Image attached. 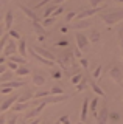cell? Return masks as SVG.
I'll list each match as a JSON object with an SVG mask.
<instances>
[{"label": "cell", "mask_w": 123, "mask_h": 124, "mask_svg": "<svg viewBox=\"0 0 123 124\" xmlns=\"http://www.w3.org/2000/svg\"><path fill=\"white\" fill-rule=\"evenodd\" d=\"M56 62L59 64V67L64 70L66 73H72L73 71V67H75V56L72 51L69 50H64L59 56H56Z\"/></svg>", "instance_id": "6da1fadb"}, {"label": "cell", "mask_w": 123, "mask_h": 124, "mask_svg": "<svg viewBox=\"0 0 123 124\" xmlns=\"http://www.w3.org/2000/svg\"><path fill=\"white\" fill-rule=\"evenodd\" d=\"M100 19L105 22V25L107 28L114 26L115 23H118L120 20H123V9H115V11H105L100 13Z\"/></svg>", "instance_id": "7a4b0ae2"}, {"label": "cell", "mask_w": 123, "mask_h": 124, "mask_svg": "<svg viewBox=\"0 0 123 124\" xmlns=\"http://www.w3.org/2000/svg\"><path fill=\"white\" fill-rule=\"evenodd\" d=\"M33 104H39V106H36L34 108H31L30 112H26V113H25V121H31V119H36L37 116L41 115V112L44 110L45 107H47V104H45L42 99H36Z\"/></svg>", "instance_id": "3957f363"}, {"label": "cell", "mask_w": 123, "mask_h": 124, "mask_svg": "<svg viewBox=\"0 0 123 124\" xmlns=\"http://www.w3.org/2000/svg\"><path fill=\"white\" fill-rule=\"evenodd\" d=\"M75 40H76V48L79 50V51H87V48H89V37L86 36V34L83 33H76L75 34Z\"/></svg>", "instance_id": "277c9868"}, {"label": "cell", "mask_w": 123, "mask_h": 124, "mask_svg": "<svg viewBox=\"0 0 123 124\" xmlns=\"http://www.w3.org/2000/svg\"><path fill=\"white\" fill-rule=\"evenodd\" d=\"M105 5H101L100 8H89V9H83L81 13H78L76 14V17H75V20H86L87 17H92L94 14H97V13H101L103 9H105Z\"/></svg>", "instance_id": "5b68a950"}, {"label": "cell", "mask_w": 123, "mask_h": 124, "mask_svg": "<svg viewBox=\"0 0 123 124\" xmlns=\"http://www.w3.org/2000/svg\"><path fill=\"white\" fill-rule=\"evenodd\" d=\"M109 78L114 81L115 84H118V85H122L123 84V73H122V68L120 67H112L109 70Z\"/></svg>", "instance_id": "8992f818"}, {"label": "cell", "mask_w": 123, "mask_h": 124, "mask_svg": "<svg viewBox=\"0 0 123 124\" xmlns=\"http://www.w3.org/2000/svg\"><path fill=\"white\" fill-rule=\"evenodd\" d=\"M97 124H107V119H109V108H107L106 104H103L100 112L97 113Z\"/></svg>", "instance_id": "52a82bcc"}, {"label": "cell", "mask_w": 123, "mask_h": 124, "mask_svg": "<svg viewBox=\"0 0 123 124\" xmlns=\"http://www.w3.org/2000/svg\"><path fill=\"white\" fill-rule=\"evenodd\" d=\"M70 99V96L69 95H50L47 96V98H42V101H44L45 104H58V102H62V101H67Z\"/></svg>", "instance_id": "ba28073f"}, {"label": "cell", "mask_w": 123, "mask_h": 124, "mask_svg": "<svg viewBox=\"0 0 123 124\" xmlns=\"http://www.w3.org/2000/svg\"><path fill=\"white\" fill-rule=\"evenodd\" d=\"M33 50H34V53H37L39 56H42V57H44V59L53 61V62L56 61V56H55V54H53L52 51H50V50H45V48H42V46H36V45L33 46Z\"/></svg>", "instance_id": "9c48e42d"}, {"label": "cell", "mask_w": 123, "mask_h": 124, "mask_svg": "<svg viewBox=\"0 0 123 124\" xmlns=\"http://www.w3.org/2000/svg\"><path fill=\"white\" fill-rule=\"evenodd\" d=\"M17 6L19 8H20V9L22 11H24V14L26 16V17H28L30 19V20H31V22H39V17H37V14L36 13H34V11L33 9H30V8L28 6H25V5H22V3H17Z\"/></svg>", "instance_id": "30bf717a"}, {"label": "cell", "mask_w": 123, "mask_h": 124, "mask_svg": "<svg viewBox=\"0 0 123 124\" xmlns=\"http://www.w3.org/2000/svg\"><path fill=\"white\" fill-rule=\"evenodd\" d=\"M17 99H19V95H14V96H11V98L5 99V101H3V104L0 106V112H6L8 108H11L14 104L17 102Z\"/></svg>", "instance_id": "8fae6325"}, {"label": "cell", "mask_w": 123, "mask_h": 124, "mask_svg": "<svg viewBox=\"0 0 123 124\" xmlns=\"http://www.w3.org/2000/svg\"><path fill=\"white\" fill-rule=\"evenodd\" d=\"M16 53H17V45L14 44L13 40H8V44L5 45V50H3V56L11 57V56H14Z\"/></svg>", "instance_id": "7c38bea8"}, {"label": "cell", "mask_w": 123, "mask_h": 124, "mask_svg": "<svg viewBox=\"0 0 123 124\" xmlns=\"http://www.w3.org/2000/svg\"><path fill=\"white\" fill-rule=\"evenodd\" d=\"M31 81H33V84L36 85V87H42V85L45 84V76H44V73H34V75L31 76Z\"/></svg>", "instance_id": "4fadbf2b"}, {"label": "cell", "mask_w": 123, "mask_h": 124, "mask_svg": "<svg viewBox=\"0 0 123 124\" xmlns=\"http://www.w3.org/2000/svg\"><path fill=\"white\" fill-rule=\"evenodd\" d=\"M30 54H31V56L34 57V59H37V61H39L41 62V64H44V65H47V67H50V68H52L53 67V65H55V62H53V61H48V59H44V57H42V56H39V54H37V53H34V50L31 48V50H30Z\"/></svg>", "instance_id": "5bb4252c"}, {"label": "cell", "mask_w": 123, "mask_h": 124, "mask_svg": "<svg viewBox=\"0 0 123 124\" xmlns=\"http://www.w3.org/2000/svg\"><path fill=\"white\" fill-rule=\"evenodd\" d=\"M89 102H90V98H86L83 101V107H81V115H79V118H81L83 123H86L87 119V107H89Z\"/></svg>", "instance_id": "9a60e30c"}, {"label": "cell", "mask_w": 123, "mask_h": 124, "mask_svg": "<svg viewBox=\"0 0 123 124\" xmlns=\"http://www.w3.org/2000/svg\"><path fill=\"white\" fill-rule=\"evenodd\" d=\"M31 26H33L34 33H36L37 36H47V30H45L39 22H31Z\"/></svg>", "instance_id": "2e32d148"}, {"label": "cell", "mask_w": 123, "mask_h": 124, "mask_svg": "<svg viewBox=\"0 0 123 124\" xmlns=\"http://www.w3.org/2000/svg\"><path fill=\"white\" fill-rule=\"evenodd\" d=\"M13 22H14V16H13V11H8V13H6L5 14V25H3V26H5V30H11V26H13Z\"/></svg>", "instance_id": "e0dca14e"}, {"label": "cell", "mask_w": 123, "mask_h": 124, "mask_svg": "<svg viewBox=\"0 0 123 124\" xmlns=\"http://www.w3.org/2000/svg\"><path fill=\"white\" fill-rule=\"evenodd\" d=\"M31 98H34V93L31 90H25V93H22V95H19V99L17 102H28Z\"/></svg>", "instance_id": "ac0fdd59"}, {"label": "cell", "mask_w": 123, "mask_h": 124, "mask_svg": "<svg viewBox=\"0 0 123 124\" xmlns=\"http://www.w3.org/2000/svg\"><path fill=\"white\" fill-rule=\"evenodd\" d=\"M89 82H90V87H92V90H94L95 93H97V95L100 96V98H105V92L101 90V87H98V84L95 82V81L92 79V78H89Z\"/></svg>", "instance_id": "d6986e66"}, {"label": "cell", "mask_w": 123, "mask_h": 124, "mask_svg": "<svg viewBox=\"0 0 123 124\" xmlns=\"http://www.w3.org/2000/svg\"><path fill=\"white\" fill-rule=\"evenodd\" d=\"M17 53H19V56H22V57L26 56V42L24 39H20L19 44H17Z\"/></svg>", "instance_id": "ffe728a7"}, {"label": "cell", "mask_w": 123, "mask_h": 124, "mask_svg": "<svg viewBox=\"0 0 123 124\" xmlns=\"http://www.w3.org/2000/svg\"><path fill=\"white\" fill-rule=\"evenodd\" d=\"M13 78H14L13 71H11V70H6V71L3 73L2 76H0V84H6V82H9V81H13Z\"/></svg>", "instance_id": "44dd1931"}, {"label": "cell", "mask_w": 123, "mask_h": 124, "mask_svg": "<svg viewBox=\"0 0 123 124\" xmlns=\"http://www.w3.org/2000/svg\"><path fill=\"white\" fill-rule=\"evenodd\" d=\"M25 81H9L6 84H2V87H9V88H19V87H24Z\"/></svg>", "instance_id": "7402d4cb"}, {"label": "cell", "mask_w": 123, "mask_h": 124, "mask_svg": "<svg viewBox=\"0 0 123 124\" xmlns=\"http://www.w3.org/2000/svg\"><path fill=\"white\" fill-rule=\"evenodd\" d=\"M73 30H83V28H87V26H90V23L87 20H75L73 25H70Z\"/></svg>", "instance_id": "603a6c76"}, {"label": "cell", "mask_w": 123, "mask_h": 124, "mask_svg": "<svg viewBox=\"0 0 123 124\" xmlns=\"http://www.w3.org/2000/svg\"><path fill=\"white\" fill-rule=\"evenodd\" d=\"M28 108V102H16L11 107V112H24Z\"/></svg>", "instance_id": "cb8c5ba5"}, {"label": "cell", "mask_w": 123, "mask_h": 124, "mask_svg": "<svg viewBox=\"0 0 123 124\" xmlns=\"http://www.w3.org/2000/svg\"><path fill=\"white\" fill-rule=\"evenodd\" d=\"M98 101H100V98H92V101L89 102V108H90V112H92V115H94V116H97V113H98V110H97Z\"/></svg>", "instance_id": "d4e9b609"}, {"label": "cell", "mask_w": 123, "mask_h": 124, "mask_svg": "<svg viewBox=\"0 0 123 124\" xmlns=\"http://www.w3.org/2000/svg\"><path fill=\"white\" fill-rule=\"evenodd\" d=\"M14 73H16V76H22V78H24V76H28L30 75V68L26 67V65H20V67H19Z\"/></svg>", "instance_id": "484cf974"}, {"label": "cell", "mask_w": 123, "mask_h": 124, "mask_svg": "<svg viewBox=\"0 0 123 124\" xmlns=\"http://www.w3.org/2000/svg\"><path fill=\"white\" fill-rule=\"evenodd\" d=\"M87 81H89V76H86V75H84V76H83V79H81V82H79L78 85H76V88H75V93H79V92H83L84 88H86V84H87Z\"/></svg>", "instance_id": "4316f807"}, {"label": "cell", "mask_w": 123, "mask_h": 124, "mask_svg": "<svg viewBox=\"0 0 123 124\" xmlns=\"http://www.w3.org/2000/svg\"><path fill=\"white\" fill-rule=\"evenodd\" d=\"M87 37H89V42H94V44L100 42V33H98L97 30H92V31H90V34H89Z\"/></svg>", "instance_id": "83f0119b"}, {"label": "cell", "mask_w": 123, "mask_h": 124, "mask_svg": "<svg viewBox=\"0 0 123 124\" xmlns=\"http://www.w3.org/2000/svg\"><path fill=\"white\" fill-rule=\"evenodd\" d=\"M56 8H58L56 5H50V6L45 8V11H44V19H48L50 14H53V13L56 11Z\"/></svg>", "instance_id": "f1b7e54d"}, {"label": "cell", "mask_w": 123, "mask_h": 124, "mask_svg": "<svg viewBox=\"0 0 123 124\" xmlns=\"http://www.w3.org/2000/svg\"><path fill=\"white\" fill-rule=\"evenodd\" d=\"M11 62H16L17 65H25V57H22V56H16V54H14V56H11V59H9Z\"/></svg>", "instance_id": "f546056e"}, {"label": "cell", "mask_w": 123, "mask_h": 124, "mask_svg": "<svg viewBox=\"0 0 123 124\" xmlns=\"http://www.w3.org/2000/svg\"><path fill=\"white\" fill-rule=\"evenodd\" d=\"M8 40H9V36H8V34H3V37L0 39V53H3V50H5V45L8 44Z\"/></svg>", "instance_id": "4dcf8cb0"}, {"label": "cell", "mask_w": 123, "mask_h": 124, "mask_svg": "<svg viewBox=\"0 0 123 124\" xmlns=\"http://www.w3.org/2000/svg\"><path fill=\"white\" fill-rule=\"evenodd\" d=\"M47 96H50V92H48V90H44V92H37V93H34V99H42V98H47Z\"/></svg>", "instance_id": "1f68e13d"}, {"label": "cell", "mask_w": 123, "mask_h": 124, "mask_svg": "<svg viewBox=\"0 0 123 124\" xmlns=\"http://www.w3.org/2000/svg\"><path fill=\"white\" fill-rule=\"evenodd\" d=\"M83 76L84 75H81V73H76V75H73V76H72V84H75V85H78L79 82H81V79H83Z\"/></svg>", "instance_id": "d6a6232c"}, {"label": "cell", "mask_w": 123, "mask_h": 124, "mask_svg": "<svg viewBox=\"0 0 123 124\" xmlns=\"http://www.w3.org/2000/svg\"><path fill=\"white\" fill-rule=\"evenodd\" d=\"M100 76H101V65H98V67L97 68H95V71L94 73H92V79H94V81H97V79H100Z\"/></svg>", "instance_id": "836d02e7"}, {"label": "cell", "mask_w": 123, "mask_h": 124, "mask_svg": "<svg viewBox=\"0 0 123 124\" xmlns=\"http://www.w3.org/2000/svg\"><path fill=\"white\" fill-rule=\"evenodd\" d=\"M50 95H64V93H62V87H59V85H55V87H52V90H50Z\"/></svg>", "instance_id": "e575fe53"}, {"label": "cell", "mask_w": 123, "mask_h": 124, "mask_svg": "<svg viewBox=\"0 0 123 124\" xmlns=\"http://www.w3.org/2000/svg\"><path fill=\"white\" fill-rule=\"evenodd\" d=\"M8 36L9 37H13V39H19V40H20V34H19V31H16V30H9L8 31Z\"/></svg>", "instance_id": "d590c367"}, {"label": "cell", "mask_w": 123, "mask_h": 124, "mask_svg": "<svg viewBox=\"0 0 123 124\" xmlns=\"http://www.w3.org/2000/svg\"><path fill=\"white\" fill-rule=\"evenodd\" d=\"M55 46H62V48H66V46H69V40L67 39H61V40L55 42Z\"/></svg>", "instance_id": "8d00e7d4"}, {"label": "cell", "mask_w": 123, "mask_h": 124, "mask_svg": "<svg viewBox=\"0 0 123 124\" xmlns=\"http://www.w3.org/2000/svg\"><path fill=\"white\" fill-rule=\"evenodd\" d=\"M6 65H8V68L11 70V71H16V70L20 67V65H17L16 62H11V61H9V62H6Z\"/></svg>", "instance_id": "74e56055"}, {"label": "cell", "mask_w": 123, "mask_h": 124, "mask_svg": "<svg viewBox=\"0 0 123 124\" xmlns=\"http://www.w3.org/2000/svg\"><path fill=\"white\" fill-rule=\"evenodd\" d=\"M53 22H55V17H48V19H44V23H42V26H44V28H45V26H50V25H52Z\"/></svg>", "instance_id": "f35d334b"}, {"label": "cell", "mask_w": 123, "mask_h": 124, "mask_svg": "<svg viewBox=\"0 0 123 124\" xmlns=\"http://www.w3.org/2000/svg\"><path fill=\"white\" fill-rule=\"evenodd\" d=\"M90 8H100L101 6V0H89Z\"/></svg>", "instance_id": "ab89813d"}, {"label": "cell", "mask_w": 123, "mask_h": 124, "mask_svg": "<svg viewBox=\"0 0 123 124\" xmlns=\"http://www.w3.org/2000/svg\"><path fill=\"white\" fill-rule=\"evenodd\" d=\"M79 65H81L83 68H89V61L84 59V57H81V59H79Z\"/></svg>", "instance_id": "60d3db41"}, {"label": "cell", "mask_w": 123, "mask_h": 124, "mask_svg": "<svg viewBox=\"0 0 123 124\" xmlns=\"http://www.w3.org/2000/svg\"><path fill=\"white\" fill-rule=\"evenodd\" d=\"M52 78H55V79H61V78H62V71H59V70L52 71Z\"/></svg>", "instance_id": "b9f144b4"}, {"label": "cell", "mask_w": 123, "mask_h": 124, "mask_svg": "<svg viewBox=\"0 0 123 124\" xmlns=\"http://www.w3.org/2000/svg\"><path fill=\"white\" fill-rule=\"evenodd\" d=\"M59 123L61 124H70V119H69L67 115H64V116H61V118H59Z\"/></svg>", "instance_id": "7bdbcfd3"}, {"label": "cell", "mask_w": 123, "mask_h": 124, "mask_svg": "<svg viewBox=\"0 0 123 124\" xmlns=\"http://www.w3.org/2000/svg\"><path fill=\"white\" fill-rule=\"evenodd\" d=\"M11 92H13V88H9V87H2L0 88V93H2V95H8Z\"/></svg>", "instance_id": "ee69618b"}, {"label": "cell", "mask_w": 123, "mask_h": 124, "mask_svg": "<svg viewBox=\"0 0 123 124\" xmlns=\"http://www.w3.org/2000/svg\"><path fill=\"white\" fill-rule=\"evenodd\" d=\"M62 13H64V6H58L56 11L53 13V17H56V16H59V14H62Z\"/></svg>", "instance_id": "f6af8a7d"}, {"label": "cell", "mask_w": 123, "mask_h": 124, "mask_svg": "<svg viewBox=\"0 0 123 124\" xmlns=\"http://www.w3.org/2000/svg\"><path fill=\"white\" fill-rule=\"evenodd\" d=\"M73 17H76V14H75V11H72V13H69V14L66 16V22H70Z\"/></svg>", "instance_id": "bcb514c9"}, {"label": "cell", "mask_w": 123, "mask_h": 124, "mask_svg": "<svg viewBox=\"0 0 123 124\" xmlns=\"http://www.w3.org/2000/svg\"><path fill=\"white\" fill-rule=\"evenodd\" d=\"M6 124H17V116H16V115H13V116H11V118L8 119V121H6Z\"/></svg>", "instance_id": "7dc6e473"}, {"label": "cell", "mask_w": 123, "mask_h": 124, "mask_svg": "<svg viewBox=\"0 0 123 124\" xmlns=\"http://www.w3.org/2000/svg\"><path fill=\"white\" fill-rule=\"evenodd\" d=\"M73 56L76 57V59H81V57H83V53L79 51L78 48H75V51H73Z\"/></svg>", "instance_id": "c3c4849f"}, {"label": "cell", "mask_w": 123, "mask_h": 124, "mask_svg": "<svg viewBox=\"0 0 123 124\" xmlns=\"http://www.w3.org/2000/svg\"><path fill=\"white\" fill-rule=\"evenodd\" d=\"M47 3H50V0H42V2H39L36 5V8H41V6H44V5H47Z\"/></svg>", "instance_id": "681fc988"}, {"label": "cell", "mask_w": 123, "mask_h": 124, "mask_svg": "<svg viewBox=\"0 0 123 124\" xmlns=\"http://www.w3.org/2000/svg\"><path fill=\"white\" fill-rule=\"evenodd\" d=\"M120 48H122V56H123V31H120Z\"/></svg>", "instance_id": "f907efd6"}, {"label": "cell", "mask_w": 123, "mask_h": 124, "mask_svg": "<svg viewBox=\"0 0 123 124\" xmlns=\"http://www.w3.org/2000/svg\"><path fill=\"white\" fill-rule=\"evenodd\" d=\"M109 118L112 119V121H117V119H118V115L117 113H109Z\"/></svg>", "instance_id": "816d5d0a"}, {"label": "cell", "mask_w": 123, "mask_h": 124, "mask_svg": "<svg viewBox=\"0 0 123 124\" xmlns=\"http://www.w3.org/2000/svg\"><path fill=\"white\" fill-rule=\"evenodd\" d=\"M26 124H41V121H39V118H36V119H31V121H28Z\"/></svg>", "instance_id": "f5cc1de1"}, {"label": "cell", "mask_w": 123, "mask_h": 124, "mask_svg": "<svg viewBox=\"0 0 123 124\" xmlns=\"http://www.w3.org/2000/svg\"><path fill=\"white\" fill-rule=\"evenodd\" d=\"M0 124H6V118H5V115H0Z\"/></svg>", "instance_id": "db71d44e"}, {"label": "cell", "mask_w": 123, "mask_h": 124, "mask_svg": "<svg viewBox=\"0 0 123 124\" xmlns=\"http://www.w3.org/2000/svg\"><path fill=\"white\" fill-rule=\"evenodd\" d=\"M5 71H6V67H5V65H0V76H2Z\"/></svg>", "instance_id": "11a10c76"}, {"label": "cell", "mask_w": 123, "mask_h": 124, "mask_svg": "<svg viewBox=\"0 0 123 124\" xmlns=\"http://www.w3.org/2000/svg\"><path fill=\"white\" fill-rule=\"evenodd\" d=\"M0 65H5V56H0Z\"/></svg>", "instance_id": "9f6ffc18"}, {"label": "cell", "mask_w": 123, "mask_h": 124, "mask_svg": "<svg viewBox=\"0 0 123 124\" xmlns=\"http://www.w3.org/2000/svg\"><path fill=\"white\" fill-rule=\"evenodd\" d=\"M61 33H67V26H61Z\"/></svg>", "instance_id": "6f0895ef"}, {"label": "cell", "mask_w": 123, "mask_h": 124, "mask_svg": "<svg viewBox=\"0 0 123 124\" xmlns=\"http://www.w3.org/2000/svg\"><path fill=\"white\" fill-rule=\"evenodd\" d=\"M64 2V0H55V5L58 6V5H61V3H62Z\"/></svg>", "instance_id": "680465c9"}, {"label": "cell", "mask_w": 123, "mask_h": 124, "mask_svg": "<svg viewBox=\"0 0 123 124\" xmlns=\"http://www.w3.org/2000/svg\"><path fill=\"white\" fill-rule=\"evenodd\" d=\"M3 37V26H0V39Z\"/></svg>", "instance_id": "91938a15"}, {"label": "cell", "mask_w": 123, "mask_h": 124, "mask_svg": "<svg viewBox=\"0 0 123 124\" xmlns=\"http://www.w3.org/2000/svg\"><path fill=\"white\" fill-rule=\"evenodd\" d=\"M41 124H50V123H48V121H42Z\"/></svg>", "instance_id": "94428289"}, {"label": "cell", "mask_w": 123, "mask_h": 124, "mask_svg": "<svg viewBox=\"0 0 123 124\" xmlns=\"http://www.w3.org/2000/svg\"><path fill=\"white\" fill-rule=\"evenodd\" d=\"M114 2H118V3H123V0H114Z\"/></svg>", "instance_id": "6125c7cd"}, {"label": "cell", "mask_w": 123, "mask_h": 124, "mask_svg": "<svg viewBox=\"0 0 123 124\" xmlns=\"http://www.w3.org/2000/svg\"><path fill=\"white\" fill-rule=\"evenodd\" d=\"M84 124H90V123H89V121H86V123H84Z\"/></svg>", "instance_id": "be15d7a7"}, {"label": "cell", "mask_w": 123, "mask_h": 124, "mask_svg": "<svg viewBox=\"0 0 123 124\" xmlns=\"http://www.w3.org/2000/svg\"><path fill=\"white\" fill-rule=\"evenodd\" d=\"M78 124H84V123H83V121H79V123H78Z\"/></svg>", "instance_id": "e7e4bbea"}, {"label": "cell", "mask_w": 123, "mask_h": 124, "mask_svg": "<svg viewBox=\"0 0 123 124\" xmlns=\"http://www.w3.org/2000/svg\"><path fill=\"white\" fill-rule=\"evenodd\" d=\"M55 124H61V123H59V121H56V123H55Z\"/></svg>", "instance_id": "03108f58"}, {"label": "cell", "mask_w": 123, "mask_h": 124, "mask_svg": "<svg viewBox=\"0 0 123 124\" xmlns=\"http://www.w3.org/2000/svg\"><path fill=\"white\" fill-rule=\"evenodd\" d=\"M0 22H2V17H0Z\"/></svg>", "instance_id": "003e7915"}]
</instances>
